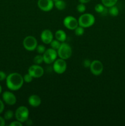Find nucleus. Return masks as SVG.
<instances>
[{"mask_svg": "<svg viewBox=\"0 0 125 126\" xmlns=\"http://www.w3.org/2000/svg\"><path fill=\"white\" fill-rule=\"evenodd\" d=\"M7 87L12 91H17L20 89L23 85V77L18 73H12L6 79Z\"/></svg>", "mask_w": 125, "mask_h": 126, "instance_id": "nucleus-1", "label": "nucleus"}, {"mask_svg": "<svg viewBox=\"0 0 125 126\" xmlns=\"http://www.w3.org/2000/svg\"><path fill=\"white\" fill-rule=\"evenodd\" d=\"M78 22V25L83 28H89L95 23V17L91 14L85 13L80 16Z\"/></svg>", "mask_w": 125, "mask_h": 126, "instance_id": "nucleus-2", "label": "nucleus"}, {"mask_svg": "<svg viewBox=\"0 0 125 126\" xmlns=\"http://www.w3.org/2000/svg\"><path fill=\"white\" fill-rule=\"evenodd\" d=\"M57 53L58 56L60 59L67 60L69 59L72 55V47L69 44L63 42V43H61L60 47L57 50Z\"/></svg>", "mask_w": 125, "mask_h": 126, "instance_id": "nucleus-3", "label": "nucleus"}, {"mask_svg": "<svg viewBox=\"0 0 125 126\" xmlns=\"http://www.w3.org/2000/svg\"><path fill=\"white\" fill-rule=\"evenodd\" d=\"M29 110L25 106H20L15 112L16 119L22 123H25L29 119Z\"/></svg>", "mask_w": 125, "mask_h": 126, "instance_id": "nucleus-4", "label": "nucleus"}, {"mask_svg": "<svg viewBox=\"0 0 125 126\" xmlns=\"http://www.w3.org/2000/svg\"><path fill=\"white\" fill-rule=\"evenodd\" d=\"M23 45L25 49L28 51H33L36 50L38 46V41L33 36H27L23 41Z\"/></svg>", "mask_w": 125, "mask_h": 126, "instance_id": "nucleus-5", "label": "nucleus"}, {"mask_svg": "<svg viewBox=\"0 0 125 126\" xmlns=\"http://www.w3.org/2000/svg\"><path fill=\"white\" fill-rule=\"evenodd\" d=\"M42 55L44 62L48 65H50V64L53 63L56 60L58 56L57 50L52 48H49L45 50Z\"/></svg>", "mask_w": 125, "mask_h": 126, "instance_id": "nucleus-6", "label": "nucleus"}, {"mask_svg": "<svg viewBox=\"0 0 125 126\" xmlns=\"http://www.w3.org/2000/svg\"><path fill=\"white\" fill-rule=\"evenodd\" d=\"M53 69L56 73L61 75L66 71L67 69V63L66 60L62 59H56L53 63Z\"/></svg>", "mask_w": 125, "mask_h": 126, "instance_id": "nucleus-7", "label": "nucleus"}, {"mask_svg": "<svg viewBox=\"0 0 125 126\" xmlns=\"http://www.w3.org/2000/svg\"><path fill=\"white\" fill-rule=\"evenodd\" d=\"M89 70L91 73L94 76H99L101 75L104 70V66L103 64L100 60H94L91 62L90 66H89Z\"/></svg>", "mask_w": 125, "mask_h": 126, "instance_id": "nucleus-8", "label": "nucleus"}, {"mask_svg": "<svg viewBox=\"0 0 125 126\" xmlns=\"http://www.w3.org/2000/svg\"><path fill=\"white\" fill-rule=\"evenodd\" d=\"M63 25L66 28L70 30H74L79 25L78 20L71 16H66L63 20Z\"/></svg>", "mask_w": 125, "mask_h": 126, "instance_id": "nucleus-9", "label": "nucleus"}, {"mask_svg": "<svg viewBox=\"0 0 125 126\" xmlns=\"http://www.w3.org/2000/svg\"><path fill=\"white\" fill-rule=\"evenodd\" d=\"M28 73L33 77V78H40L44 75V70L40 65L34 64L29 66Z\"/></svg>", "mask_w": 125, "mask_h": 126, "instance_id": "nucleus-10", "label": "nucleus"}, {"mask_svg": "<svg viewBox=\"0 0 125 126\" xmlns=\"http://www.w3.org/2000/svg\"><path fill=\"white\" fill-rule=\"evenodd\" d=\"M2 100L8 105H14L17 102V98L13 93L10 91H5L2 95Z\"/></svg>", "mask_w": 125, "mask_h": 126, "instance_id": "nucleus-11", "label": "nucleus"}, {"mask_svg": "<svg viewBox=\"0 0 125 126\" xmlns=\"http://www.w3.org/2000/svg\"><path fill=\"white\" fill-rule=\"evenodd\" d=\"M38 6L41 11L49 12L53 8L54 2L52 0H38Z\"/></svg>", "mask_w": 125, "mask_h": 126, "instance_id": "nucleus-12", "label": "nucleus"}, {"mask_svg": "<svg viewBox=\"0 0 125 126\" xmlns=\"http://www.w3.org/2000/svg\"><path fill=\"white\" fill-rule=\"evenodd\" d=\"M40 39L44 44H49L53 39V34L50 30L45 29L40 34Z\"/></svg>", "mask_w": 125, "mask_h": 126, "instance_id": "nucleus-13", "label": "nucleus"}, {"mask_svg": "<svg viewBox=\"0 0 125 126\" xmlns=\"http://www.w3.org/2000/svg\"><path fill=\"white\" fill-rule=\"evenodd\" d=\"M28 101L29 105L34 108H37L41 104V99H40V97L36 94H33L29 96Z\"/></svg>", "mask_w": 125, "mask_h": 126, "instance_id": "nucleus-14", "label": "nucleus"}, {"mask_svg": "<svg viewBox=\"0 0 125 126\" xmlns=\"http://www.w3.org/2000/svg\"><path fill=\"white\" fill-rule=\"evenodd\" d=\"M55 36L56 39H57L61 43L65 42V41L67 39V34H66V32L62 30H58L56 31L55 32Z\"/></svg>", "mask_w": 125, "mask_h": 126, "instance_id": "nucleus-15", "label": "nucleus"}, {"mask_svg": "<svg viewBox=\"0 0 125 126\" xmlns=\"http://www.w3.org/2000/svg\"><path fill=\"white\" fill-rule=\"evenodd\" d=\"M107 8L108 7H105L102 4H98L94 7V10L96 12L100 14L102 16H106L107 13H109Z\"/></svg>", "mask_w": 125, "mask_h": 126, "instance_id": "nucleus-16", "label": "nucleus"}, {"mask_svg": "<svg viewBox=\"0 0 125 126\" xmlns=\"http://www.w3.org/2000/svg\"><path fill=\"white\" fill-rule=\"evenodd\" d=\"M54 6L60 11H62L65 9L66 7V3L64 0H59L56 2H54Z\"/></svg>", "mask_w": 125, "mask_h": 126, "instance_id": "nucleus-17", "label": "nucleus"}, {"mask_svg": "<svg viewBox=\"0 0 125 126\" xmlns=\"http://www.w3.org/2000/svg\"><path fill=\"white\" fill-rule=\"evenodd\" d=\"M108 11H109V14L112 17H116L119 14V9L116 6H113L112 7H109V9H108Z\"/></svg>", "mask_w": 125, "mask_h": 126, "instance_id": "nucleus-18", "label": "nucleus"}, {"mask_svg": "<svg viewBox=\"0 0 125 126\" xmlns=\"http://www.w3.org/2000/svg\"><path fill=\"white\" fill-rule=\"evenodd\" d=\"M118 0H101L102 4L107 7H110L116 5Z\"/></svg>", "mask_w": 125, "mask_h": 126, "instance_id": "nucleus-19", "label": "nucleus"}, {"mask_svg": "<svg viewBox=\"0 0 125 126\" xmlns=\"http://www.w3.org/2000/svg\"><path fill=\"white\" fill-rule=\"evenodd\" d=\"M14 113H13V111L11 110H7L4 114V118L5 119V120H11V119H12L14 116Z\"/></svg>", "mask_w": 125, "mask_h": 126, "instance_id": "nucleus-20", "label": "nucleus"}, {"mask_svg": "<svg viewBox=\"0 0 125 126\" xmlns=\"http://www.w3.org/2000/svg\"><path fill=\"white\" fill-rule=\"evenodd\" d=\"M61 44V42L58 41L57 39H53L52 41L50 43V46H51V48L57 50L58 49H59V47H60Z\"/></svg>", "mask_w": 125, "mask_h": 126, "instance_id": "nucleus-21", "label": "nucleus"}, {"mask_svg": "<svg viewBox=\"0 0 125 126\" xmlns=\"http://www.w3.org/2000/svg\"><path fill=\"white\" fill-rule=\"evenodd\" d=\"M34 64H37V65H40L42 63L44 62V59H43L42 54H39V55H36L35 57L34 58Z\"/></svg>", "mask_w": 125, "mask_h": 126, "instance_id": "nucleus-22", "label": "nucleus"}, {"mask_svg": "<svg viewBox=\"0 0 125 126\" xmlns=\"http://www.w3.org/2000/svg\"><path fill=\"white\" fill-rule=\"evenodd\" d=\"M74 32H75V34L77 36H82L84 34V32H85V30L84 28H83L81 26L78 25L75 29L74 30Z\"/></svg>", "mask_w": 125, "mask_h": 126, "instance_id": "nucleus-23", "label": "nucleus"}, {"mask_svg": "<svg viewBox=\"0 0 125 126\" xmlns=\"http://www.w3.org/2000/svg\"><path fill=\"white\" fill-rule=\"evenodd\" d=\"M76 9H77V11L80 13H84L86 11L85 4L80 3L79 4L77 5Z\"/></svg>", "mask_w": 125, "mask_h": 126, "instance_id": "nucleus-24", "label": "nucleus"}, {"mask_svg": "<svg viewBox=\"0 0 125 126\" xmlns=\"http://www.w3.org/2000/svg\"><path fill=\"white\" fill-rule=\"evenodd\" d=\"M33 79V77L29 73H28L27 74L25 75V76H23V80H24V82H26V83H29V82H32Z\"/></svg>", "mask_w": 125, "mask_h": 126, "instance_id": "nucleus-25", "label": "nucleus"}, {"mask_svg": "<svg viewBox=\"0 0 125 126\" xmlns=\"http://www.w3.org/2000/svg\"><path fill=\"white\" fill-rule=\"evenodd\" d=\"M36 50L38 52V53L39 54H43L45 51L46 50V49H45V47L44 46V45H42V44H39V45H38L36 47Z\"/></svg>", "mask_w": 125, "mask_h": 126, "instance_id": "nucleus-26", "label": "nucleus"}, {"mask_svg": "<svg viewBox=\"0 0 125 126\" xmlns=\"http://www.w3.org/2000/svg\"><path fill=\"white\" fill-rule=\"evenodd\" d=\"M91 62L89 59H85L83 62V65L85 68H89Z\"/></svg>", "mask_w": 125, "mask_h": 126, "instance_id": "nucleus-27", "label": "nucleus"}, {"mask_svg": "<svg viewBox=\"0 0 125 126\" xmlns=\"http://www.w3.org/2000/svg\"><path fill=\"white\" fill-rule=\"evenodd\" d=\"M7 78V75L3 71H0V81L5 80Z\"/></svg>", "mask_w": 125, "mask_h": 126, "instance_id": "nucleus-28", "label": "nucleus"}, {"mask_svg": "<svg viewBox=\"0 0 125 126\" xmlns=\"http://www.w3.org/2000/svg\"><path fill=\"white\" fill-rule=\"evenodd\" d=\"M10 126H22V123L18 121H15L12 122L9 124Z\"/></svg>", "mask_w": 125, "mask_h": 126, "instance_id": "nucleus-29", "label": "nucleus"}, {"mask_svg": "<svg viewBox=\"0 0 125 126\" xmlns=\"http://www.w3.org/2000/svg\"><path fill=\"white\" fill-rule=\"evenodd\" d=\"M4 104L3 101L0 99V114H1L4 111Z\"/></svg>", "mask_w": 125, "mask_h": 126, "instance_id": "nucleus-30", "label": "nucleus"}, {"mask_svg": "<svg viewBox=\"0 0 125 126\" xmlns=\"http://www.w3.org/2000/svg\"><path fill=\"white\" fill-rule=\"evenodd\" d=\"M5 125H6V120L4 117L0 116V126H4Z\"/></svg>", "mask_w": 125, "mask_h": 126, "instance_id": "nucleus-31", "label": "nucleus"}, {"mask_svg": "<svg viewBox=\"0 0 125 126\" xmlns=\"http://www.w3.org/2000/svg\"><path fill=\"white\" fill-rule=\"evenodd\" d=\"M80 3H83V4H87L90 2L91 0H78Z\"/></svg>", "mask_w": 125, "mask_h": 126, "instance_id": "nucleus-32", "label": "nucleus"}, {"mask_svg": "<svg viewBox=\"0 0 125 126\" xmlns=\"http://www.w3.org/2000/svg\"><path fill=\"white\" fill-rule=\"evenodd\" d=\"M1 92H2V87H1V84H0V94H1Z\"/></svg>", "mask_w": 125, "mask_h": 126, "instance_id": "nucleus-33", "label": "nucleus"}, {"mask_svg": "<svg viewBox=\"0 0 125 126\" xmlns=\"http://www.w3.org/2000/svg\"><path fill=\"white\" fill-rule=\"evenodd\" d=\"M52 1H53V2H56V1H59V0H52Z\"/></svg>", "mask_w": 125, "mask_h": 126, "instance_id": "nucleus-34", "label": "nucleus"}]
</instances>
